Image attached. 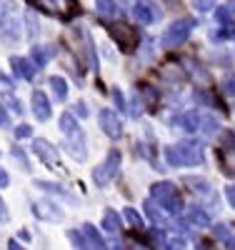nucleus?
<instances>
[{
	"instance_id": "nucleus-1",
	"label": "nucleus",
	"mask_w": 235,
	"mask_h": 250,
	"mask_svg": "<svg viewBox=\"0 0 235 250\" xmlns=\"http://www.w3.org/2000/svg\"><path fill=\"white\" fill-rule=\"evenodd\" d=\"M165 160L173 168H188V165H200L203 163V145L195 140H183L178 145H168Z\"/></svg>"
},
{
	"instance_id": "nucleus-2",
	"label": "nucleus",
	"mask_w": 235,
	"mask_h": 250,
	"mask_svg": "<svg viewBox=\"0 0 235 250\" xmlns=\"http://www.w3.org/2000/svg\"><path fill=\"white\" fill-rule=\"evenodd\" d=\"M60 130H63V135H65V145H63L65 153L78 163L85 160V138H83V130H80L75 115L63 113L60 115Z\"/></svg>"
},
{
	"instance_id": "nucleus-3",
	"label": "nucleus",
	"mask_w": 235,
	"mask_h": 250,
	"mask_svg": "<svg viewBox=\"0 0 235 250\" xmlns=\"http://www.w3.org/2000/svg\"><path fill=\"white\" fill-rule=\"evenodd\" d=\"M150 195H153V200H158L165 208V213H170V215L183 213V198L173 183H155L150 188Z\"/></svg>"
},
{
	"instance_id": "nucleus-4",
	"label": "nucleus",
	"mask_w": 235,
	"mask_h": 250,
	"mask_svg": "<svg viewBox=\"0 0 235 250\" xmlns=\"http://www.w3.org/2000/svg\"><path fill=\"white\" fill-rule=\"evenodd\" d=\"M20 35H23V20H20L15 5L10 0H5V3L0 5V38L18 40Z\"/></svg>"
},
{
	"instance_id": "nucleus-5",
	"label": "nucleus",
	"mask_w": 235,
	"mask_h": 250,
	"mask_svg": "<svg viewBox=\"0 0 235 250\" xmlns=\"http://www.w3.org/2000/svg\"><path fill=\"white\" fill-rule=\"evenodd\" d=\"M38 10H45L50 15H58L63 20H70L80 15V3L78 0H28Z\"/></svg>"
},
{
	"instance_id": "nucleus-6",
	"label": "nucleus",
	"mask_w": 235,
	"mask_h": 250,
	"mask_svg": "<svg viewBox=\"0 0 235 250\" xmlns=\"http://www.w3.org/2000/svg\"><path fill=\"white\" fill-rule=\"evenodd\" d=\"M108 30L113 35V40L123 48V53H133L140 45V33L125 23H108Z\"/></svg>"
},
{
	"instance_id": "nucleus-7",
	"label": "nucleus",
	"mask_w": 235,
	"mask_h": 250,
	"mask_svg": "<svg viewBox=\"0 0 235 250\" xmlns=\"http://www.w3.org/2000/svg\"><path fill=\"white\" fill-rule=\"evenodd\" d=\"M120 150H110L108 153V158H105L98 168H95V173H93V180H95V185L98 188H105L110 180H115V175H118V170H120Z\"/></svg>"
},
{
	"instance_id": "nucleus-8",
	"label": "nucleus",
	"mask_w": 235,
	"mask_h": 250,
	"mask_svg": "<svg viewBox=\"0 0 235 250\" xmlns=\"http://www.w3.org/2000/svg\"><path fill=\"white\" fill-rule=\"evenodd\" d=\"M195 28V20L193 18H183V20H175L163 35V48H175V45H183V40L190 35V30Z\"/></svg>"
},
{
	"instance_id": "nucleus-9",
	"label": "nucleus",
	"mask_w": 235,
	"mask_h": 250,
	"mask_svg": "<svg viewBox=\"0 0 235 250\" xmlns=\"http://www.w3.org/2000/svg\"><path fill=\"white\" fill-rule=\"evenodd\" d=\"M100 128H103V133L108 135L110 140H118L120 135H123V123H120V118L113 113V110H100Z\"/></svg>"
},
{
	"instance_id": "nucleus-10",
	"label": "nucleus",
	"mask_w": 235,
	"mask_h": 250,
	"mask_svg": "<svg viewBox=\"0 0 235 250\" xmlns=\"http://www.w3.org/2000/svg\"><path fill=\"white\" fill-rule=\"evenodd\" d=\"M33 150H35V155H38L43 163L50 165V168H55V165L60 163L58 150L53 148V145H50L48 140H43V138H35V140H33Z\"/></svg>"
},
{
	"instance_id": "nucleus-11",
	"label": "nucleus",
	"mask_w": 235,
	"mask_h": 250,
	"mask_svg": "<svg viewBox=\"0 0 235 250\" xmlns=\"http://www.w3.org/2000/svg\"><path fill=\"white\" fill-rule=\"evenodd\" d=\"M10 65H13V70H15V78H20V80H33L35 78V73L40 70L33 60H28V58H10Z\"/></svg>"
},
{
	"instance_id": "nucleus-12",
	"label": "nucleus",
	"mask_w": 235,
	"mask_h": 250,
	"mask_svg": "<svg viewBox=\"0 0 235 250\" xmlns=\"http://www.w3.org/2000/svg\"><path fill=\"white\" fill-rule=\"evenodd\" d=\"M183 183H185V188H190V190H193L195 198H203V200H208V203L215 200V193H213V188H210L208 180H203V178H185Z\"/></svg>"
},
{
	"instance_id": "nucleus-13",
	"label": "nucleus",
	"mask_w": 235,
	"mask_h": 250,
	"mask_svg": "<svg viewBox=\"0 0 235 250\" xmlns=\"http://www.w3.org/2000/svg\"><path fill=\"white\" fill-rule=\"evenodd\" d=\"M33 210H35V215H38L40 220H50V223H60V220H63V208H58V205H53V203H48V200L35 203Z\"/></svg>"
},
{
	"instance_id": "nucleus-14",
	"label": "nucleus",
	"mask_w": 235,
	"mask_h": 250,
	"mask_svg": "<svg viewBox=\"0 0 235 250\" xmlns=\"http://www.w3.org/2000/svg\"><path fill=\"white\" fill-rule=\"evenodd\" d=\"M133 18L135 20H140L143 25H150V23H155L158 20V10L148 3V0H135V5H133Z\"/></svg>"
},
{
	"instance_id": "nucleus-15",
	"label": "nucleus",
	"mask_w": 235,
	"mask_h": 250,
	"mask_svg": "<svg viewBox=\"0 0 235 250\" xmlns=\"http://www.w3.org/2000/svg\"><path fill=\"white\" fill-rule=\"evenodd\" d=\"M30 105H33V115L38 120H48L50 118V100L45 98V93H43V90H35L33 93Z\"/></svg>"
},
{
	"instance_id": "nucleus-16",
	"label": "nucleus",
	"mask_w": 235,
	"mask_h": 250,
	"mask_svg": "<svg viewBox=\"0 0 235 250\" xmlns=\"http://www.w3.org/2000/svg\"><path fill=\"white\" fill-rule=\"evenodd\" d=\"M143 210H145V215H148V220H153V225H168V218H165V208L158 203V200H145V205H143Z\"/></svg>"
},
{
	"instance_id": "nucleus-17",
	"label": "nucleus",
	"mask_w": 235,
	"mask_h": 250,
	"mask_svg": "<svg viewBox=\"0 0 235 250\" xmlns=\"http://www.w3.org/2000/svg\"><path fill=\"white\" fill-rule=\"evenodd\" d=\"M80 233H83V238L88 240V245H90L93 250H108V245H105V240H103V235L98 233V228H95V225L85 223Z\"/></svg>"
},
{
	"instance_id": "nucleus-18",
	"label": "nucleus",
	"mask_w": 235,
	"mask_h": 250,
	"mask_svg": "<svg viewBox=\"0 0 235 250\" xmlns=\"http://www.w3.org/2000/svg\"><path fill=\"white\" fill-rule=\"evenodd\" d=\"M218 160L223 165V173L225 175H235V148H220L218 150Z\"/></svg>"
},
{
	"instance_id": "nucleus-19",
	"label": "nucleus",
	"mask_w": 235,
	"mask_h": 250,
	"mask_svg": "<svg viewBox=\"0 0 235 250\" xmlns=\"http://www.w3.org/2000/svg\"><path fill=\"white\" fill-rule=\"evenodd\" d=\"M53 53H55L53 45H35V48L30 50V60L35 62L38 68H43V65H45V62L53 58Z\"/></svg>"
},
{
	"instance_id": "nucleus-20",
	"label": "nucleus",
	"mask_w": 235,
	"mask_h": 250,
	"mask_svg": "<svg viewBox=\"0 0 235 250\" xmlns=\"http://www.w3.org/2000/svg\"><path fill=\"white\" fill-rule=\"evenodd\" d=\"M103 230H108L113 235H118L123 230V220H120V215L115 210H105V215H103Z\"/></svg>"
},
{
	"instance_id": "nucleus-21",
	"label": "nucleus",
	"mask_w": 235,
	"mask_h": 250,
	"mask_svg": "<svg viewBox=\"0 0 235 250\" xmlns=\"http://www.w3.org/2000/svg\"><path fill=\"white\" fill-rule=\"evenodd\" d=\"M175 123L180 125L185 133H195V130H200V115H195V113H185V115H180Z\"/></svg>"
},
{
	"instance_id": "nucleus-22",
	"label": "nucleus",
	"mask_w": 235,
	"mask_h": 250,
	"mask_svg": "<svg viewBox=\"0 0 235 250\" xmlns=\"http://www.w3.org/2000/svg\"><path fill=\"white\" fill-rule=\"evenodd\" d=\"M35 185L40 188V190H48V193H55V195H63V198H65L68 203H75V198H73L70 193H65V188H63V185H58V183H48V180H38Z\"/></svg>"
},
{
	"instance_id": "nucleus-23",
	"label": "nucleus",
	"mask_w": 235,
	"mask_h": 250,
	"mask_svg": "<svg viewBox=\"0 0 235 250\" xmlns=\"http://www.w3.org/2000/svg\"><path fill=\"white\" fill-rule=\"evenodd\" d=\"M48 83H50V88H53V95H55V100H60V103H63V100L68 98V83L63 80L60 75H53Z\"/></svg>"
},
{
	"instance_id": "nucleus-24",
	"label": "nucleus",
	"mask_w": 235,
	"mask_h": 250,
	"mask_svg": "<svg viewBox=\"0 0 235 250\" xmlns=\"http://www.w3.org/2000/svg\"><path fill=\"white\" fill-rule=\"evenodd\" d=\"M200 130H203L205 135H215V133L220 130V125H218L215 118H210L208 113H203V115H200Z\"/></svg>"
},
{
	"instance_id": "nucleus-25",
	"label": "nucleus",
	"mask_w": 235,
	"mask_h": 250,
	"mask_svg": "<svg viewBox=\"0 0 235 250\" xmlns=\"http://www.w3.org/2000/svg\"><path fill=\"white\" fill-rule=\"evenodd\" d=\"M188 223L205 228V225H210V218H208V213L200 210V208H193V210H188Z\"/></svg>"
},
{
	"instance_id": "nucleus-26",
	"label": "nucleus",
	"mask_w": 235,
	"mask_h": 250,
	"mask_svg": "<svg viewBox=\"0 0 235 250\" xmlns=\"http://www.w3.org/2000/svg\"><path fill=\"white\" fill-rule=\"evenodd\" d=\"M140 95L148 100V108L150 110H155V105H158V100H160V93L155 90V88H150V85H145L143 90H140Z\"/></svg>"
},
{
	"instance_id": "nucleus-27",
	"label": "nucleus",
	"mask_w": 235,
	"mask_h": 250,
	"mask_svg": "<svg viewBox=\"0 0 235 250\" xmlns=\"http://www.w3.org/2000/svg\"><path fill=\"white\" fill-rule=\"evenodd\" d=\"M95 3H98V13H100V18H105V20H108V18L115 13V3H113V0H95Z\"/></svg>"
},
{
	"instance_id": "nucleus-28",
	"label": "nucleus",
	"mask_w": 235,
	"mask_h": 250,
	"mask_svg": "<svg viewBox=\"0 0 235 250\" xmlns=\"http://www.w3.org/2000/svg\"><path fill=\"white\" fill-rule=\"evenodd\" d=\"M123 215H125V220L128 223H130V225H135V228H143V218L133 210V208H125V210H123Z\"/></svg>"
},
{
	"instance_id": "nucleus-29",
	"label": "nucleus",
	"mask_w": 235,
	"mask_h": 250,
	"mask_svg": "<svg viewBox=\"0 0 235 250\" xmlns=\"http://www.w3.org/2000/svg\"><path fill=\"white\" fill-rule=\"evenodd\" d=\"M233 8H235V0H233V3H228V5H223V8H220V10L215 13L220 23H225V20H230V18H233V13H235Z\"/></svg>"
},
{
	"instance_id": "nucleus-30",
	"label": "nucleus",
	"mask_w": 235,
	"mask_h": 250,
	"mask_svg": "<svg viewBox=\"0 0 235 250\" xmlns=\"http://www.w3.org/2000/svg\"><path fill=\"white\" fill-rule=\"evenodd\" d=\"M223 93H225V95H230V98H235V73H233V75H228V78L223 80Z\"/></svg>"
},
{
	"instance_id": "nucleus-31",
	"label": "nucleus",
	"mask_w": 235,
	"mask_h": 250,
	"mask_svg": "<svg viewBox=\"0 0 235 250\" xmlns=\"http://www.w3.org/2000/svg\"><path fill=\"white\" fill-rule=\"evenodd\" d=\"M3 103H5V105L10 108V113H23V105H20V103H18V100H15V98H13L10 93H8V95L3 98Z\"/></svg>"
},
{
	"instance_id": "nucleus-32",
	"label": "nucleus",
	"mask_w": 235,
	"mask_h": 250,
	"mask_svg": "<svg viewBox=\"0 0 235 250\" xmlns=\"http://www.w3.org/2000/svg\"><path fill=\"white\" fill-rule=\"evenodd\" d=\"M30 135H33V128H30V125H18V128H15V138H18V140L30 138Z\"/></svg>"
},
{
	"instance_id": "nucleus-33",
	"label": "nucleus",
	"mask_w": 235,
	"mask_h": 250,
	"mask_svg": "<svg viewBox=\"0 0 235 250\" xmlns=\"http://www.w3.org/2000/svg\"><path fill=\"white\" fill-rule=\"evenodd\" d=\"M13 155H15V160H18L20 165H23V170H30V163H28V155H25V153H20V150L15 148Z\"/></svg>"
},
{
	"instance_id": "nucleus-34",
	"label": "nucleus",
	"mask_w": 235,
	"mask_h": 250,
	"mask_svg": "<svg viewBox=\"0 0 235 250\" xmlns=\"http://www.w3.org/2000/svg\"><path fill=\"white\" fill-rule=\"evenodd\" d=\"M113 100H115V105H118L120 110H125V98H123L120 88H113Z\"/></svg>"
},
{
	"instance_id": "nucleus-35",
	"label": "nucleus",
	"mask_w": 235,
	"mask_h": 250,
	"mask_svg": "<svg viewBox=\"0 0 235 250\" xmlns=\"http://www.w3.org/2000/svg\"><path fill=\"white\" fill-rule=\"evenodd\" d=\"M195 8L198 10H213L215 8V0H195Z\"/></svg>"
},
{
	"instance_id": "nucleus-36",
	"label": "nucleus",
	"mask_w": 235,
	"mask_h": 250,
	"mask_svg": "<svg viewBox=\"0 0 235 250\" xmlns=\"http://www.w3.org/2000/svg\"><path fill=\"white\" fill-rule=\"evenodd\" d=\"M10 125V115L5 113V105H0V128H8Z\"/></svg>"
},
{
	"instance_id": "nucleus-37",
	"label": "nucleus",
	"mask_w": 235,
	"mask_h": 250,
	"mask_svg": "<svg viewBox=\"0 0 235 250\" xmlns=\"http://www.w3.org/2000/svg\"><path fill=\"white\" fill-rule=\"evenodd\" d=\"M225 198H228V203L235 208V185H228V188H225Z\"/></svg>"
},
{
	"instance_id": "nucleus-38",
	"label": "nucleus",
	"mask_w": 235,
	"mask_h": 250,
	"mask_svg": "<svg viewBox=\"0 0 235 250\" xmlns=\"http://www.w3.org/2000/svg\"><path fill=\"white\" fill-rule=\"evenodd\" d=\"M215 238H225V240H230L228 228H225V225H215Z\"/></svg>"
},
{
	"instance_id": "nucleus-39",
	"label": "nucleus",
	"mask_w": 235,
	"mask_h": 250,
	"mask_svg": "<svg viewBox=\"0 0 235 250\" xmlns=\"http://www.w3.org/2000/svg\"><path fill=\"white\" fill-rule=\"evenodd\" d=\"M75 113L78 115H83V118H88V108H85V103L80 100V103H75Z\"/></svg>"
},
{
	"instance_id": "nucleus-40",
	"label": "nucleus",
	"mask_w": 235,
	"mask_h": 250,
	"mask_svg": "<svg viewBox=\"0 0 235 250\" xmlns=\"http://www.w3.org/2000/svg\"><path fill=\"white\" fill-rule=\"evenodd\" d=\"M28 25H30L28 35H35V33H38V25H35V18H33V15H28Z\"/></svg>"
},
{
	"instance_id": "nucleus-41",
	"label": "nucleus",
	"mask_w": 235,
	"mask_h": 250,
	"mask_svg": "<svg viewBox=\"0 0 235 250\" xmlns=\"http://www.w3.org/2000/svg\"><path fill=\"white\" fill-rule=\"evenodd\" d=\"M8 183H10V175H8V173H5L3 168H0V188H5Z\"/></svg>"
},
{
	"instance_id": "nucleus-42",
	"label": "nucleus",
	"mask_w": 235,
	"mask_h": 250,
	"mask_svg": "<svg viewBox=\"0 0 235 250\" xmlns=\"http://www.w3.org/2000/svg\"><path fill=\"white\" fill-rule=\"evenodd\" d=\"M0 83H3V85H5L8 90H13V80H10L8 75H3V73H0Z\"/></svg>"
},
{
	"instance_id": "nucleus-43",
	"label": "nucleus",
	"mask_w": 235,
	"mask_h": 250,
	"mask_svg": "<svg viewBox=\"0 0 235 250\" xmlns=\"http://www.w3.org/2000/svg\"><path fill=\"white\" fill-rule=\"evenodd\" d=\"M0 220H8V208L3 200H0Z\"/></svg>"
},
{
	"instance_id": "nucleus-44",
	"label": "nucleus",
	"mask_w": 235,
	"mask_h": 250,
	"mask_svg": "<svg viewBox=\"0 0 235 250\" xmlns=\"http://www.w3.org/2000/svg\"><path fill=\"white\" fill-rule=\"evenodd\" d=\"M8 250H25V248L20 245L18 240H10V243H8Z\"/></svg>"
},
{
	"instance_id": "nucleus-45",
	"label": "nucleus",
	"mask_w": 235,
	"mask_h": 250,
	"mask_svg": "<svg viewBox=\"0 0 235 250\" xmlns=\"http://www.w3.org/2000/svg\"><path fill=\"white\" fill-rule=\"evenodd\" d=\"M228 248H230V250H235V238H230V240H228Z\"/></svg>"
}]
</instances>
